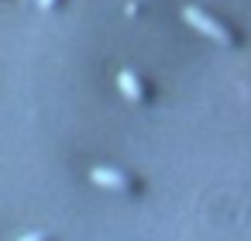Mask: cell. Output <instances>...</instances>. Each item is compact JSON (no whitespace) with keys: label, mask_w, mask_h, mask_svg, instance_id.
Returning <instances> with one entry per match:
<instances>
[{"label":"cell","mask_w":251,"mask_h":241,"mask_svg":"<svg viewBox=\"0 0 251 241\" xmlns=\"http://www.w3.org/2000/svg\"><path fill=\"white\" fill-rule=\"evenodd\" d=\"M182 18H186V25H193L200 35H206V38H213V42H220V45H230V35H227V28H220L210 14H203L200 7H182Z\"/></svg>","instance_id":"cell-1"},{"label":"cell","mask_w":251,"mask_h":241,"mask_svg":"<svg viewBox=\"0 0 251 241\" xmlns=\"http://www.w3.org/2000/svg\"><path fill=\"white\" fill-rule=\"evenodd\" d=\"M90 179H93L97 186H107V189H124V186H127V179H124L117 169H103V165H97V169L90 172Z\"/></svg>","instance_id":"cell-2"},{"label":"cell","mask_w":251,"mask_h":241,"mask_svg":"<svg viewBox=\"0 0 251 241\" xmlns=\"http://www.w3.org/2000/svg\"><path fill=\"white\" fill-rule=\"evenodd\" d=\"M117 86H121V93H124L127 100H141V86H138V80H134V73H131V69L117 73Z\"/></svg>","instance_id":"cell-3"},{"label":"cell","mask_w":251,"mask_h":241,"mask_svg":"<svg viewBox=\"0 0 251 241\" xmlns=\"http://www.w3.org/2000/svg\"><path fill=\"white\" fill-rule=\"evenodd\" d=\"M21 241H45V234H38V231H35V234H25Z\"/></svg>","instance_id":"cell-4"},{"label":"cell","mask_w":251,"mask_h":241,"mask_svg":"<svg viewBox=\"0 0 251 241\" xmlns=\"http://www.w3.org/2000/svg\"><path fill=\"white\" fill-rule=\"evenodd\" d=\"M38 4H42V7H52V4H55V0H38Z\"/></svg>","instance_id":"cell-5"}]
</instances>
